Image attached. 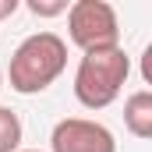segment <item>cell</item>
<instances>
[{"mask_svg": "<svg viewBox=\"0 0 152 152\" xmlns=\"http://www.w3.org/2000/svg\"><path fill=\"white\" fill-rule=\"evenodd\" d=\"M64 67H67V42L57 32H36L21 39L18 50L11 53L7 81L18 96H36L64 75Z\"/></svg>", "mask_w": 152, "mask_h": 152, "instance_id": "cell-1", "label": "cell"}, {"mask_svg": "<svg viewBox=\"0 0 152 152\" xmlns=\"http://www.w3.org/2000/svg\"><path fill=\"white\" fill-rule=\"evenodd\" d=\"M131 75V57L124 53V46L110 50H92L78 60L75 71V96L85 110H106L120 96L124 81Z\"/></svg>", "mask_w": 152, "mask_h": 152, "instance_id": "cell-2", "label": "cell"}, {"mask_svg": "<svg viewBox=\"0 0 152 152\" xmlns=\"http://www.w3.org/2000/svg\"><path fill=\"white\" fill-rule=\"evenodd\" d=\"M67 36L81 53L120 46V21L106 0H75L67 7Z\"/></svg>", "mask_w": 152, "mask_h": 152, "instance_id": "cell-3", "label": "cell"}, {"mask_svg": "<svg viewBox=\"0 0 152 152\" xmlns=\"http://www.w3.org/2000/svg\"><path fill=\"white\" fill-rule=\"evenodd\" d=\"M50 152H117L113 131L99 120L85 117H64L53 124L50 134Z\"/></svg>", "mask_w": 152, "mask_h": 152, "instance_id": "cell-4", "label": "cell"}, {"mask_svg": "<svg viewBox=\"0 0 152 152\" xmlns=\"http://www.w3.org/2000/svg\"><path fill=\"white\" fill-rule=\"evenodd\" d=\"M124 127L134 134V138H152V92H131L127 103H124Z\"/></svg>", "mask_w": 152, "mask_h": 152, "instance_id": "cell-5", "label": "cell"}, {"mask_svg": "<svg viewBox=\"0 0 152 152\" xmlns=\"http://www.w3.org/2000/svg\"><path fill=\"white\" fill-rule=\"evenodd\" d=\"M21 149V120L11 106H0V152Z\"/></svg>", "mask_w": 152, "mask_h": 152, "instance_id": "cell-6", "label": "cell"}, {"mask_svg": "<svg viewBox=\"0 0 152 152\" xmlns=\"http://www.w3.org/2000/svg\"><path fill=\"white\" fill-rule=\"evenodd\" d=\"M28 11L36 18H57L67 11V0H28Z\"/></svg>", "mask_w": 152, "mask_h": 152, "instance_id": "cell-7", "label": "cell"}, {"mask_svg": "<svg viewBox=\"0 0 152 152\" xmlns=\"http://www.w3.org/2000/svg\"><path fill=\"white\" fill-rule=\"evenodd\" d=\"M18 7H21L18 0H0V21H4V18H11V14H14Z\"/></svg>", "mask_w": 152, "mask_h": 152, "instance_id": "cell-8", "label": "cell"}, {"mask_svg": "<svg viewBox=\"0 0 152 152\" xmlns=\"http://www.w3.org/2000/svg\"><path fill=\"white\" fill-rule=\"evenodd\" d=\"M18 152H39V149H18Z\"/></svg>", "mask_w": 152, "mask_h": 152, "instance_id": "cell-9", "label": "cell"}, {"mask_svg": "<svg viewBox=\"0 0 152 152\" xmlns=\"http://www.w3.org/2000/svg\"><path fill=\"white\" fill-rule=\"evenodd\" d=\"M0 88H4V71H0Z\"/></svg>", "mask_w": 152, "mask_h": 152, "instance_id": "cell-10", "label": "cell"}]
</instances>
